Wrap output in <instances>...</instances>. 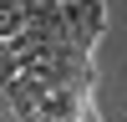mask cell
<instances>
[{"label": "cell", "instance_id": "cell-1", "mask_svg": "<svg viewBox=\"0 0 127 122\" xmlns=\"http://www.w3.org/2000/svg\"><path fill=\"white\" fill-rule=\"evenodd\" d=\"M20 5H31V0H0V15H10V10H20Z\"/></svg>", "mask_w": 127, "mask_h": 122}]
</instances>
